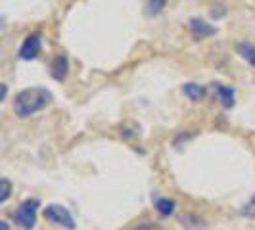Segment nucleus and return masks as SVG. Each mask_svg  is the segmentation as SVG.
<instances>
[{
	"label": "nucleus",
	"instance_id": "nucleus-14",
	"mask_svg": "<svg viewBox=\"0 0 255 230\" xmlns=\"http://www.w3.org/2000/svg\"><path fill=\"white\" fill-rule=\"evenodd\" d=\"M128 230H161V227L157 223H153V221H142V223L132 225Z\"/></svg>",
	"mask_w": 255,
	"mask_h": 230
},
{
	"label": "nucleus",
	"instance_id": "nucleus-10",
	"mask_svg": "<svg viewBox=\"0 0 255 230\" xmlns=\"http://www.w3.org/2000/svg\"><path fill=\"white\" fill-rule=\"evenodd\" d=\"M179 223L188 230H204L207 229V219L202 217L200 213H184L179 217Z\"/></svg>",
	"mask_w": 255,
	"mask_h": 230
},
{
	"label": "nucleus",
	"instance_id": "nucleus-6",
	"mask_svg": "<svg viewBox=\"0 0 255 230\" xmlns=\"http://www.w3.org/2000/svg\"><path fill=\"white\" fill-rule=\"evenodd\" d=\"M188 31L192 33V37L198 38V40L217 35V27H213L211 23H207L205 19H200V17H192L188 21Z\"/></svg>",
	"mask_w": 255,
	"mask_h": 230
},
{
	"label": "nucleus",
	"instance_id": "nucleus-1",
	"mask_svg": "<svg viewBox=\"0 0 255 230\" xmlns=\"http://www.w3.org/2000/svg\"><path fill=\"white\" fill-rule=\"evenodd\" d=\"M54 102V96L46 87H29L13 96L12 110L19 119H29L44 112Z\"/></svg>",
	"mask_w": 255,
	"mask_h": 230
},
{
	"label": "nucleus",
	"instance_id": "nucleus-3",
	"mask_svg": "<svg viewBox=\"0 0 255 230\" xmlns=\"http://www.w3.org/2000/svg\"><path fill=\"white\" fill-rule=\"evenodd\" d=\"M42 217L46 223H50L52 227H60L64 230H75V219L65 205L48 204L46 207H42Z\"/></svg>",
	"mask_w": 255,
	"mask_h": 230
},
{
	"label": "nucleus",
	"instance_id": "nucleus-8",
	"mask_svg": "<svg viewBox=\"0 0 255 230\" xmlns=\"http://www.w3.org/2000/svg\"><path fill=\"white\" fill-rule=\"evenodd\" d=\"M152 200H153V207H155L157 215L163 219L173 217V215L177 213V209H179L177 200H173V198H169V196H155V198L152 196Z\"/></svg>",
	"mask_w": 255,
	"mask_h": 230
},
{
	"label": "nucleus",
	"instance_id": "nucleus-9",
	"mask_svg": "<svg viewBox=\"0 0 255 230\" xmlns=\"http://www.w3.org/2000/svg\"><path fill=\"white\" fill-rule=\"evenodd\" d=\"M182 94L190 100L192 104L204 102L205 96H207V89L200 83H184L182 85Z\"/></svg>",
	"mask_w": 255,
	"mask_h": 230
},
{
	"label": "nucleus",
	"instance_id": "nucleus-17",
	"mask_svg": "<svg viewBox=\"0 0 255 230\" xmlns=\"http://www.w3.org/2000/svg\"><path fill=\"white\" fill-rule=\"evenodd\" d=\"M0 225H2V230H10V227H8V221H2Z\"/></svg>",
	"mask_w": 255,
	"mask_h": 230
},
{
	"label": "nucleus",
	"instance_id": "nucleus-16",
	"mask_svg": "<svg viewBox=\"0 0 255 230\" xmlns=\"http://www.w3.org/2000/svg\"><path fill=\"white\" fill-rule=\"evenodd\" d=\"M8 98V85L6 83H2V102Z\"/></svg>",
	"mask_w": 255,
	"mask_h": 230
},
{
	"label": "nucleus",
	"instance_id": "nucleus-7",
	"mask_svg": "<svg viewBox=\"0 0 255 230\" xmlns=\"http://www.w3.org/2000/svg\"><path fill=\"white\" fill-rule=\"evenodd\" d=\"M213 92H215L217 102L225 110H232L236 106V90L232 89V87L223 85V83H213Z\"/></svg>",
	"mask_w": 255,
	"mask_h": 230
},
{
	"label": "nucleus",
	"instance_id": "nucleus-5",
	"mask_svg": "<svg viewBox=\"0 0 255 230\" xmlns=\"http://www.w3.org/2000/svg\"><path fill=\"white\" fill-rule=\"evenodd\" d=\"M48 73L54 81L58 83H64L67 75H69V58L65 54H54L48 62Z\"/></svg>",
	"mask_w": 255,
	"mask_h": 230
},
{
	"label": "nucleus",
	"instance_id": "nucleus-4",
	"mask_svg": "<svg viewBox=\"0 0 255 230\" xmlns=\"http://www.w3.org/2000/svg\"><path fill=\"white\" fill-rule=\"evenodd\" d=\"M42 54V33L40 31H33L25 35L21 40L19 48H17V58L23 62H33Z\"/></svg>",
	"mask_w": 255,
	"mask_h": 230
},
{
	"label": "nucleus",
	"instance_id": "nucleus-12",
	"mask_svg": "<svg viewBox=\"0 0 255 230\" xmlns=\"http://www.w3.org/2000/svg\"><path fill=\"white\" fill-rule=\"evenodd\" d=\"M167 8V0H146V13L150 17H155Z\"/></svg>",
	"mask_w": 255,
	"mask_h": 230
},
{
	"label": "nucleus",
	"instance_id": "nucleus-2",
	"mask_svg": "<svg viewBox=\"0 0 255 230\" xmlns=\"http://www.w3.org/2000/svg\"><path fill=\"white\" fill-rule=\"evenodd\" d=\"M38 207L40 202L37 198H27L12 211V221L17 229L21 230H35L38 221Z\"/></svg>",
	"mask_w": 255,
	"mask_h": 230
},
{
	"label": "nucleus",
	"instance_id": "nucleus-11",
	"mask_svg": "<svg viewBox=\"0 0 255 230\" xmlns=\"http://www.w3.org/2000/svg\"><path fill=\"white\" fill-rule=\"evenodd\" d=\"M236 54L242 58L248 65L255 67V44L250 40H240L236 42Z\"/></svg>",
	"mask_w": 255,
	"mask_h": 230
},
{
	"label": "nucleus",
	"instance_id": "nucleus-15",
	"mask_svg": "<svg viewBox=\"0 0 255 230\" xmlns=\"http://www.w3.org/2000/svg\"><path fill=\"white\" fill-rule=\"evenodd\" d=\"M240 213H242L244 217L255 219V196H254V198H252V200H250V202H248V204L244 205V207H242V211H240Z\"/></svg>",
	"mask_w": 255,
	"mask_h": 230
},
{
	"label": "nucleus",
	"instance_id": "nucleus-13",
	"mask_svg": "<svg viewBox=\"0 0 255 230\" xmlns=\"http://www.w3.org/2000/svg\"><path fill=\"white\" fill-rule=\"evenodd\" d=\"M2 194H0V204H6L8 200H10V196H12V192H13V186H12V182L8 179H2Z\"/></svg>",
	"mask_w": 255,
	"mask_h": 230
}]
</instances>
